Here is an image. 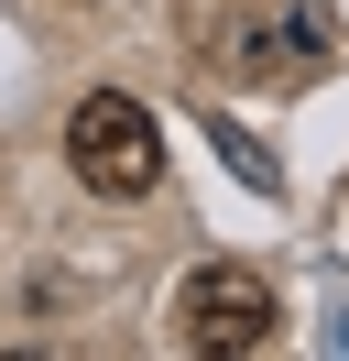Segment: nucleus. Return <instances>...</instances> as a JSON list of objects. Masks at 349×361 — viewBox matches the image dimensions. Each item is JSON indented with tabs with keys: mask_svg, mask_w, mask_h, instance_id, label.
<instances>
[{
	"mask_svg": "<svg viewBox=\"0 0 349 361\" xmlns=\"http://www.w3.org/2000/svg\"><path fill=\"white\" fill-rule=\"evenodd\" d=\"M65 164H77L87 197H153V186H164V132H153L142 99L87 88L77 110H65Z\"/></svg>",
	"mask_w": 349,
	"mask_h": 361,
	"instance_id": "obj_1",
	"label": "nucleus"
},
{
	"mask_svg": "<svg viewBox=\"0 0 349 361\" xmlns=\"http://www.w3.org/2000/svg\"><path fill=\"white\" fill-rule=\"evenodd\" d=\"M273 285H262L251 263H196L186 285H174V339L186 350H208V361H240V350H262L273 339Z\"/></svg>",
	"mask_w": 349,
	"mask_h": 361,
	"instance_id": "obj_2",
	"label": "nucleus"
}]
</instances>
